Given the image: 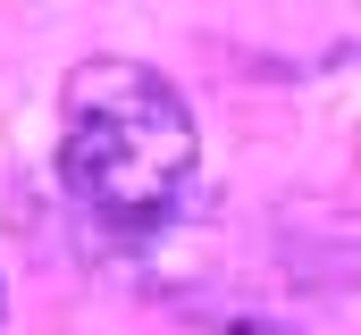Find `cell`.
Here are the masks:
<instances>
[{
    "label": "cell",
    "instance_id": "cell-2",
    "mask_svg": "<svg viewBox=\"0 0 361 335\" xmlns=\"http://www.w3.org/2000/svg\"><path fill=\"white\" fill-rule=\"evenodd\" d=\"M227 335H286V327H227Z\"/></svg>",
    "mask_w": 361,
    "mask_h": 335
},
{
    "label": "cell",
    "instance_id": "cell-1",
    "mask_svg": "<svg viewBox=\"0 0 361 335\" xmlns=\"http://www.w3.org/2000/svg\"><path fill=\"white\" fill-rule=\"evenodd\" d=\"M59 176L101 218H160L193 176V109L143 59H85L59 92Z\"/></svg>",
    "mask_w": 361,
    "mask_h": 335
}]
</instances>
